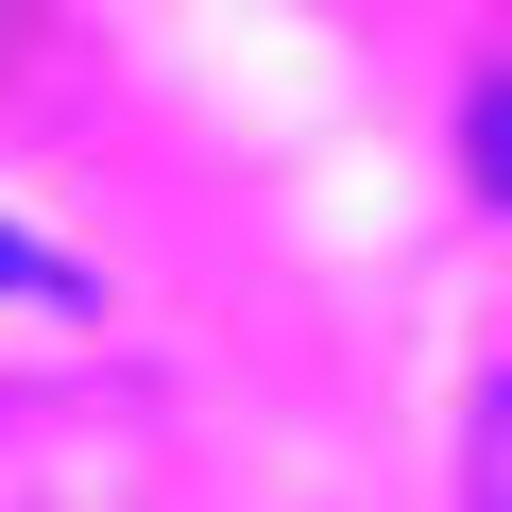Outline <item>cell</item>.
<instances>
[{
  "mask_svg": "<svg viewBox=\"0 0 512 512\" xmlns=\"http://www.w3.org/2000/svg\"><path fill=\"white\" fill-rule=\"evenodd\" d=\"M478 171H495V205H512V86L478 103Z\"/></svg>",
  "mask_w": 512,
  "mask_h": 512,
  "instance_id": "cell-3",
  "label": "cell"
},
{
  "mask_svg": "<svg viewBox=\"0 0 512 512\" xmlns=\"http://www.w3.org/2000/svg\"><path fill=\"white\" fill-rule=\"evenodd\" d=\"M461 512H512V376H495V410H478V444H461Z\"/></svg>",
  "mask_w": 512,
  "mask_h": 512,
  "instance_id": "cell-1",
  "label": "cell"
},
{
  "mask_svg": "<svg viewBox=\"0 0 512 512\" xmlns=\"http://www.w3.org/2000/svg\"><path fill=\"white\" fill-rule=\"evenodd\" d=\"M0 291H18V308H86V274H69V256H35V239H0Z\"/></svg>",
  "mask_w": 512,
  "mask_h": 512,
  "instance_id": "cell-2",
  "label": "cell"
}]
</instances>
